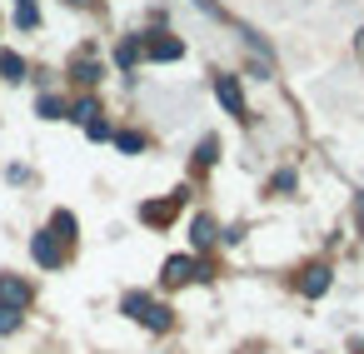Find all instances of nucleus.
<instances>
[{
	"label": "nucleus",
	"instance_id": "f257e3e1",
	"mask_svg": "<svg viewBox=\"0 0 364 354\" xmlns=\"http://www.w3.org/2000/svg\"><path fill=\"white\" fill-rule=\"evenodd\" d=\"M215 95H220V105H225L235 120H245V115H250V110H245V90H240V80H235V75H220V80H215Z\"/></svg>",
	"mask_w": 364,
	"mask_h": 354
},
{
	"label": "nucleus",
	"instance_id": "f03ea898",
	"mask_svg": "<svg viewBox=\"0 0 364 354\" xmlns=\"http://www.w3.org/2000/svg\"><path fill=\"white\" fill-rule=\"evenodd\" d=\"M31 254H36L46 269H60V264H65V250H60V240H55L50 230H41V235L31 240Z\"/></svg>",
	"mask_w": 364,
	"mask_h": 354
},
{
	"label": "nucleus",
	"instance_id": "7ed1b4c3",
	"mask_svg": "<svg viewBox=\"0 0 364 354\" xmlns=\"http://www.w3.org/2000/svg\"><path fill=\"white\" fill-rule=\"evenodd\" d=\"M0 304H6V309H26L31 304V284L21 274H0Z\"/></svg>",
	"mask_w": 364,
	"mask_h": 354
},
{
	"label": "nucleus",
	"instance_id": "20e7f679",
	"mask_svg": "<svg viewBox=\"0 0 364 354\" xmlns=\"http://www.w3.org/2000/svg\"><path fill=\"white\" fill-rule=\"evenodd\" d=\"M145 55H150V60H180L185 45H180L175 36H155V31H145Z\"/></svg>",
	"mask_w": 364,
	"mask_h": 354
},
{
	"label": "nucleus",
	"instance_id": "39448f33",
	"mask_svg": "<svg viewBox=\"0 0 364 354\" xmlns=\"http://www.w3.org/2000/svg\"><path fill=\"white\" fill-rule=\"evenodd\" d=\"M180 200H185V190H180L175 200H145V205H140V220H145V225H170Z\"/></svg>",
	"mask_w": 364,
	"mask_h": 354
},
{
	"label": "nucleus",
	"instance_id": "423d86ee",
	"mask_svg": "<svg viewBox=\"0 0 364 354\" xmlns=\"http://www.w3.org/2000/svg\"><path fill=\"white\" fill-rule=\"evenodd\" d=\"M200 274H205V269H200L190 254H175V259H165V279H170V284H190V279H200Z\"/></svg>",
	"mask_w": 364,
	"mask_h": 354
},
{
	"label": "nucleus",
	"instance_id": "0eeeda50",
	"mask_svg": "<svg viewBox=\"0 0 364 354\" xmlns=\"http://www.w3.org/2000/svg\"><path fill=\"white\" fill-rule=\"evenodd\" d=\"M324 289H329V264H309V269L299 274V294H304V299H319Z\"/></svg>",
	"mask_w": 364,
	"mask_h": 354
},
{
	"label": "nucleus",
	"instance_id": "6e6552de",
	"mask_svg": "<svg viewBox=\"0 0 364 354\" xmlns=\"http://www.w3.org/2000/svg\"><path fill=\"white\" fill-rule=\"evenodd\" d=\"M215 240H220V225H215L210 215H195V225H190V245H195V250H210Z\"/></svg>",
	"mask_w": 364,
	"mask_h": 354
},
{
	"label": "nucleus",
	"instance_id": "1a4fd4ad",
	"mask_svg": "<svg viewBox=\"0 0 364 354\" xmlns=\"http://www.w3.org/2000/svg\"><path fill=\"white\" fill-rule=\"evenodd\" d=\"M140 55H145V36H130V41H120V50H115V65H120V70H130Z\"/></svg>",
	"mask_w": 364,
	"mask_h": 354
},
{
	"label": "nucleus",
	"instance_id": "9d476101",
	"mask_svg": "<svg viewBox=\"0 0 364 354\" xmlns=\"http://www.w3.org/2000/svg\"><path fill=\"white\" fill-rule=\"evenodd\" d=\"M140 324H145L150 334H165V329H170V309L150 299V304H145V314H140Z\"/></svg>",
	"mask_w": 364,
	"mask_h": 354
},
{
	"label": "nucleus",
	"instance_id": "9b49d317",
	"mask_svg": "<svg viewBox=\"0 0 364 354\" xmlns=\"http://www.w3.org/2000/svg\"><path fill=\"white\" fill-rule=\"evenodd\" d=\"M215 160H220V140H215V135H205V140L195 145V170H210Z\"/></svg>",
	"mask_w": 364,
	"mask_h": 354
},
{
	"label": "nucleus",
	"instance_id": "f8f14e48",
	"mask_svg": "<svg viewBox=\"0 0 364 354\" xmlns=\"http://www.w3.org/2000/svg\"><path fill=\"white\" fill-rule=\"evenodd\" d=\"M70 120H80V125H90V120H100V100H95V95H85V100H75V105H70Z\"/></svg>",
	"mask_w": 364,
	"mask_h": 354
},
{
	"label": "nucleus",
	"instance_id": "ddd939ff",
	"mask_svg": "<svg viewBox=\"0 0 364 354\" xmlns=\"http://www.w3.org/2000/svg\"><path fill=\"white\" fill-rule=\"evenodd\" d=\"M0 75H6V80H26V60L16 50H0Z\"/></svg>",
	"mask_w": 364,
	"mask_h": 354
},
{
	"label": "nucleus",
	"instance_id": "4468645a",
	"mask_svg": "<svg viewBox=\"0 0 364 354\" xmlns=\"http://www.w3.org/2000/svg\"><path fill=\"white\" fill-rule=\"evenodd\" d=\"M36 115H41V120H60V115H65V100H60V95H41V100H36Z\"/></svg>",
	"mask_w": 364,
	"mask_h": 354
},
{
	"label": "nucleus",
	"instance_id": "2eb2a0df",
	"mask_svg": "<svg viewBox=\"0 0 364 354\" xmlns=\"http://www.w3.org/2000/svg\"><path fill=\"white\" fill-rule=\"evenodd\" d=\"M50 235H55V240H75V215H70V210H60V215L50 220Z\"/></svg>",
	"mask_w": 364,
	"mask_h": 354
},
{
	"label": "nucleus",
	"instance_id": "dca6fc26",
	"mask_svg": "<svg viewBox=\"0 0 364 354\" xmlns=\"http://www.w3.org/2000/svg\"><path fill=\"white\" fill-rule=\"evenodd\" d=\"M16 26H21V31H36V26H41V11H36V0H21V11H16Z\"/></svg>",
	"mask_w": 364,
	"mask_h": 354
},
{
	"label": "nucleus",
	"instance_id": "f3484780",
	"mask_svg": "<svg viewBox=\"0 0 364 354\" xmlns=\"http://www.w3.org/2000/svg\"><path fill=\"white\" fill-rule=\"evenodd\" d=\"M145 304H150V294H145V289H130V294L120 299V309H125V314H135V319L145 314Z\"/></svg>",
	"mask_w": 364,
	"mask_h": 354
},
{
	"label": "nucleus",
	"instance_id": "a211bd4d",
	"mask_svg": "<svg viewBox=\"0 0 364 354\" xmlns=\"http://www.w3.org/2000/svg\"><path fill=\"white\" fill-rule=\"evenodd\" d=\"M70 75H75L80 85H95V80H100V65H95V60H75V70H70Z\"/></svg>",
	"mask_w": 364,
	"mask_h": 354
},
{
	"label": "nucleus",
	"instance_id": "6ab92c4d",
	"mask_svg": "<svg viewBox=\"0 0 364 354\" xmlns=\"http://www.w3.org/2000/svg\"><path fill=\"white\" fill-rule=\"evenodd\" d=\"M115 145H120L125 155H140V150H145V135H135V130H120V135H115Z\"/></svg>",
	"mask_w": 364,
	"mask_h": 354
},
{
	"label": "nucleus",
	"instance_id": "aec40b11",
	"mask_svg": "<svg viewBox=\"0 0 364 354\" xmlns=\"http://www.w3.org/2000/svg\"><path fill=\"white\" fill-rule=\"evenodd\" d=\"M21 329V309H6L0 304V334H16Z\"/></svg>",
	"mask_w": 364,
	"mask_h": 354
},
{
	"label": "nucleus",
	"instance_id": "412c9836",
	"mask_svg": "<svg viewBox=\"0 0 364 354\" xmlns=\"http://www.w3.org/2000/svg\"><path fill=\"white\" fill-rule=\"evenodd\" d=\"M269 190H274V195H289V190H294V170H279V175L269 180Z\"/></svg>",
	"mask_w": 364,
	"mask_h": 354
},
{
	"label": "nucleus",
	"instance_id": "4be33fe9",
	"mask_svg": "<svg viewBox=\"0 0 364 354\" xmlns=\"http://www.w3.org/2000/svg\"><path fill=\"white\" fill-rule=\"evenodd\" d=\"M85 130H90V140H110V125H105V120H90Z\"/></svg>",
	"mask_w": 364,
	"mask_h": 354
},
{
	"label": "nucleus",
	"instance_id": "5701e85b",
	"mask_svg": "<svg viewBox=\"0 0 364 354\" xmlns=\"http://www.w3.org/2000/svg\"><path fill=\"white\" fill-rule=\"evenodd\" d=\"M354 220H359V230H364V195L354 200Z\"/></svg>",
	"mask_w": 364,
	"mask_h": 354
}]
</instances>
